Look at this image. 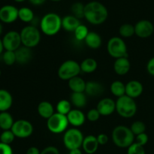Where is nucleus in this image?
I'll return each mask as SVG.
<instances>
[{
  "mask_svg": "<svg viewBox=\"0 0 154 154\" xmlns=\"http://www.w3.org/2000/svg\"><path fill=\"white\" fill-rule=\"evenodd\" d=\"M108 17V11L102 3L92 1L85 5L84 18L93 25H101Z\"/></svg>",
  "mask_w": 154,
  "mask_h": 154,
  "instance_id": "nucleus-1",
  "label": "nucleus"
},
{
  "mask_svg": "<svg viewBox=\"0 0 154 154\" xmlns=\"http://www.w3.org/2000/svg\"><path fill=\"white\" fill-rule=\"evenodd\" d=\"M111 138L114 144L120 148H128L134 143L135 135L130 128L123 125L117 126L113 129Z\"/></svg>",
  "mask_w": 154,
  "mask_h": 154,
  "instance_id": "nucleus-2",
  "label": "nucleus"
},
{
  "mask_svg": "<svg viewBox=\"0 0 154 154\" xmlns=\"http://www.w3.org/2000/svg\"><path fill=\"white\" fill-rule=\"evenodd\" d=\"M40 28L46 35H55L62 29V18L54 12L46 14L41 20Z\"/></svg>",
  "mask_w": 154,
  "mask_h": 154,
  "instance_id": "nucleus-3",
  "label": "nucleus"
},
{
  "mask_svg": "<svg viewBox=\"0 0 154 154\" xmlns=\"http://www.w3.org/2000/svg\"><path fill=\"white\" fill-rule=\"evenodd\" d=\"M116 111L123 118H131L137 112V104L134 99L126 95L118 98L116 102Z\"/></svg>",
  "mask_w": 154,
  "mask_h": 154,
  "instance_id": "nucleus-4",
  "label": "nucleus"
},
{
  "mask_svg": "<svg viewBox=\"0 0 154 154\" xmlns=\"http://www.w3.org/2000/svg\"><path fill=\"white\" fill-rule=\"evenodd\" d=\"M23 46L32 48L37 46L41 41V32L38 29L33 25L23 27L20 32Z\"/></svg>",
  "mask_w": 154,
  "mask_h": 154,
  "instance_id": "nucleus-5",
  "label": "nucleus"
},
{
  "mask_svg": "<svg viewBox=\"0 0 154 154\" xmlns=\"http://www.w3.org/2000/svg\"><path fill=\"white\" fill-rule=\"evenodd\" d=\"M84 135L78 128L67 129L63 135V144L69 150L78 149L82 147Z\"/></svg>",
  "mask_w": 154,
  "mask_h": 154,
  "instance_id": "nucleus-6",
  "label": "nucleus"
},
{
  "mask_svg": "<svg viewBox=\"0 0 154 154\" xmlns=\"http://www.w3.org/2000/svg\"><path fill=\"white\" fill-rule=\"evenodd\" d=\"M81 72L80 64L75 60H69L62 63L58 69V77L63 81H68L79 75Z\"/></svg>",
  "mask_w": 154,
  "mask_h": 154,
  "instance_id": "nucleus-7",
  "label": "nucleus"
},
{
  "mask_svg": "<svg viewBox=\"0 0 154 154\" xmlns=\"http://www.w3.org/2000/svg\"><path fill=\"white\" fill-rule=\"evenodd\" d=\"M107 51L109 55L114 59L127 57V46L120 37H112L108 41L107 45Z\"/></svg>",
  "mask_w": 154,
  "mask_h": 154,
  "instance_id": "nucleus-8",
  "label": "nucleus"
},
{
  "mask_svg": "<svg viewBox=\"0 0 154 154\" xmlns=\"http://www.w3.org/2000/svg\"><path fill=\"white\" fill-rule=\"evenodd\" d=\"M69 123L67 116L54 113L47 121L48 130L54 134H60L67 130Z\"/></svg>",
  "mask_w": 154,
  "mask_h": 154,
  "instance_id": "nucleus-9",
  "label": "nucleus"
},
{
  "mask_svg": "<svg viewBox=\"0 0 154 154\" xmlns=\"http://www.w3.org/2000/svg\"><path fill=\"white\" fill-rule=\"evenodd\" d=\"M11 130L16 138H27L32 134L33 126L28 120L21 119L14 121Z\"/></svg>",
  "mask_w": 154,
  "mask_h": 154,
  "instance_id": "nucleus-10",
  "label": "nucleus"
},
{
  "mask_svg": "<svg viewBox=\"0 0 154 154\" xmlns=\"http://www.w3.org/2000/svg\"><path fill=\"white\" fill-rule=\"evenodd\" d=\"M2 43L5 51H16L22 45L20 34L17 31H9L3 37Z\"/></svg>",
  "mask_w": 154,
  "mask_h": 154,
  "instance_id": "nucleus-11",
  "label": "nucleus"
},
{
  "mask_svg": "<svg viewBox=\"0 0 154 154\" xmlns=\"http://www.w3.org/2000/svg\"><path fill=\"white\" fill-rule=\"evenodd\" d=\"M19 9L11 5H6L0 8V21L5 23H12L18 19Z\"/></svg>",
  "mask_w": 154,
  "mask_h": 154,
  "instance_id": "nucleus-12",
  "label": "nucleus"
},
{
  "mask_svg": "<svg viewBox=\"0 0 154 154\" xmlns=\"http://www.w3.org/2000/svg\"><path fill=\"white\" fill-rule=\"evenodd\" d=\"M153 32V24L147 20H141L135 25V34L141 38L150 37Z\"/></svg>",
  "mask_w": 154,
  "mask_h": 154,
  "instance_id": "nucleus-13",
  "label": "nucleus"
},
{
  "mask_svg": "<svg viewBox=\"0 0 154 154\" xmlns=\"http://www.w3.org/2000/svg\"><path fill=\"white\" fill-rule=\"evenodd\" d=\"M96 109L101 116H110L116 111V102L111 98H104L97 104Z\"/></svg>",
  "mask_w": 154,
  "mask_h": 154,
  "instance_id": "nucleus-14",
  "label": "nucleus"
},
{
  "mask_svg": "<svg viewBox=\"0 0 154 154\" xmlns=\"http://www.w3.org/2000/svg\"><path fill=\"white\" fill-rule=\"evenodd\" d=\"M144 87L140 81H130L126 84V95L132 99H135L142 94Z\"/></svg>",
  "mask_w": 154,
  "mask_h": 154,
  "instance_id": "nucleus-15",
  "label": "nucleus"
},
{
  "mask_svg": "<svg viewBox=\"0 0 154 154\" xmlns=\"http://www.w3.org/2000/svg\"><path fill=\"white\" fill-rule=\"evenodd\" d=\"M67 118L69 124L73 126L75 128H78L84 125L87 117L81 110L76 108L72 109L67 114Z\"/></svg>",
  "mask_w": 154,
  "mask_h": 154,
  "instance_id": "nucleus-16",
  "label": "nucleus"
},
{
  "mask_svg": "<svg viewBox=\"0 0 154 154\" xmlns=\"http://www.w3.org/2000/svg\"><path fill=\"white\" fill-rule=\"evenodd\" d=\"M131 69V63L127 57H121L116 59L114 63V69L118 75H125L129 72Z\"/></svg>",
  "mask_w": 154,
  "mask_h": 154,
  "instance_id": "nucleus-17",
  "label": "nucleus"
},
{
  "mask_svg": "<svg viewBox=\"0 0 154 154\" xmlns=\"http://www.w3.org/2000/svg\"><path fill=\"white\" fill-rule=\"evenodd\" d=\"M99 142L97 137L93 135H87L84 137L82 144V148L84 151L87 154H93L97 151L99 148Z\"/></svg>",
  "mask_w": 154,
  "mask_h": 154,
  "instance_id": "nucleus-18",
  "label": "nucleus"
},
{
  "mask_svg": "<svg viewBox=\"0 0 154 154\" xmlns=\"http://www.w3.org/2000/svg\"><path fill=\"white\" fill-rule=\"evenodd\" d=\"M105 91V87L101 83L98 81H88L86 84L85 94L92 96H99Z\"/></svg>",
  "mask_w": 154,
  "mask_h": 154,
  "instance_id": "nucleus-19",
  "label": "nucleus"
},
{
  "mask_svg": "<svg viewBox=\"0 0 154 154\" xmlns=\"http://www.w3.org/2000/svg\"><path fill=\"white\" fill-rule=\"evenodd\" d=\"M16 55V61L19 64H26L32 57V53L31 48H26L25 46H21L15 51Z\"/></svg>",
  "mask_w": 154,
  "mask_h": 154,
  "instance_id": "nucleus-20",
  "label": "nucleus"
},
{
  "mask_svg": "<svg viewBox=\"0 0 154 154\" xmlns=\"http://www.w3.org/2000/svg\"><path fill=\"white\" fill-rule=\"evenodd\" d=\"M81 24L80 20L73 15H67L62 18V28L69 32H74Z\"/></svg>",
  "mask_w": 154,
  "mask_h": 154,
  "instance_id": "nucleus-21",
  "label": "nucleus"
},
{
  "mask_svg": "<svg viewBox=\"0 0 154 154\" xmlns=\"http://www.w3.org/2000/svg\"><path fill=\"white\" fill-rule=\"evenodd\" d=\"M13 97L8 90L0 89V112L8 111L12 106Z\"/></svg>",
  "mask_w": 154,
  "mask_h": 154,
  "instance_id": "nucleus-22",
  "label": "nucleus"
},
{
  "mask_svg": "<svg viewBox=\"0 0 154 154\" xmlns=\"http://www.w3.org/2000/svg\"><path fill=\"white\" fill-rule=\"evenodd\" d=\"M84 42H85L86 45L90 49L96 50L100 48L102 41L100 35L98 34L96 32H90L86 37Z\"/></svg>",
  "mask_w": 154,
  "mask_h": 154,
  "instance_id": "nucleus-23",
  "label": "nucleus"
},
{
  "mask_svg": "<svg viewBox=\"0 0 154 154\" xmlns=\"http://www.w3.org/2000/svg\"><path fill=\"white\" fill-rule=\"evenodd\" d=\"M38 113L42 118L48 120L54 114V108L52 104L48 101L41 102L38 105Z\"/></svg>",
  "mask_w": 154,
  "mask_h": 154,
  "instance_id": "nucleus-24",
  "label": "nucleus"
},
{
  "mask_svg": "<svg viewBox=\"0 0 154 154\" xmlns=\"http://www.w3.org/2000/svg\"><path fill=\"white\" fill-rule=\"evenodd\" d=\"M86 82L82 78L79 76L75 77L69 81V87L72 93H84L86 88Z\"/></svg>",
  "mask_w": 154,
  "mask_h": 154,
  "instance_id": "nucleus-25",
  "label": "nucleus"
},
{
  "mask_svg": "<svg viewBox=\"0 0 154 154\" xmlns=\"http://www.w3.org/2000/svg\"><path fill=\"white\" fill-rule=\"evenodd\" d=\"M14 121L10 113L8 111L0 112V129L3 131L11 130Z\"/></svg>",
  "mask_w": 154,
  "mask_h": 154,
  "instance_id": "nucleus-26",
  "label": "nucleus"
},
{
  "mask_svg": "<svg viewBox=\"0 0 154 154\" xmlns=\"http://www.w3.org/2000/svg\"><path fill=\"white\" fill-rule=\"evenodd\" d=\"M87 102L85 93H72L71 95V103L78 109L86 106Z\"/></svg>",
  "mask_w": 154,
  "mask_h": 154,
  "instance_id": "nucleus-27",
  "label": "nucleus"
},
{
  "mask_svg": "<svg viewBox=\"0 0 154 154\" xmlns=\"http://www.w3.org/2000/svg\"><path fill=\"white\" fill-rule=\"evenodd\" d=\"M81 72L86 74L93 73L97 69L98 63L93 58H87L83 60L80 64Z\"/></svg>",
  "mask_w": 154,
  "mask_h": 154,
  "instance_id": "nucleus-28",
  "label": "nucleus"
},
{
  "mask_svg": "<svg viewBox=\"0 0 154 154\" xmlns=\"http://www.w3.org/2000/svg\"><path fill=\"white\" fill-rule=\"evenodd\" d=\"M110 90L114 96L120 98L126 95V85L122 81H115L111 84Z\"/></svg>",
  "mask_w": 154,
  "mask_h": 154,
  "instance_id": "nucleus-29",
  "label": "nucleus"
},
{
  "mask_svg": "<svg viewBox=\"0 0 154 154\" xmlns=\"http://www.w3.org/2000/svg\"><path fill=\"white\" fill-rule=\"evenodd\" d=\"M18 18L24 23H31L34 20L35 15L32 10L29 8L23 7L19 9Z\"/></svg>",
  "mask_w": 154,
  "mask_h": 154,
  "instance_id": "nucleus-30",
  "label": "nucleus"
},
{
  "mask_svg": "<svg viewBox=\"0 0 154 154\" xmlns=\"http://www.w3.org/2000/svg\"><path fill=\"white\" fill-rule=\"evenodd\" d=\"M57 111L59 114L67 116V114L72 111V103L66 99H62L59 101L57 105Z\"/></svg>",
  "mask_w": 154,
  "mask_h": 154,
  "instance_id": "nucleus-31",
  "label": "nucleus"
},
{
  "mask_svg": "<svg viewBox=\"0 0 154 154\" xmlns=\"http://www.w3.org/2000/svg\"><path fill=\"white\" fill-rule=\"evenodd\" d=\"M119 33L123 38H130L135 34V26L130 23H124L119 29Z\"/></svg>",
  "mask_w": 154,
  "mask_h": 154,
  "instance_id": "nucleus-32",
  "label": "nucleus"
},
{
  "mask_svg": "<svg viewBox=\"0 0 154 154\" xmlns=\"http://www.w3.org/2000/svg\"><path fill=\"white\" fill-rule=\"evenodd\" d=\"M84 7L85 5L80 2H75L71 7V11H72L73 16L77 17L78 19H82L84 17Z\"/></svg>",
  "mask_w": 154,
  "mask_h": 154,
  "instance_id": "nucleus-33",
  "label": "nucleus"
},
{
  "mask_svg": "<svg viewBox=\"0 0 154 154\" xmlns=\"http://www.w3.org/2000/svg\"><path fill=\"white\" fill-rule=\"evenodd\" d=\"M89 32H89L88 28L85 25L81 24L74 32V34H75V38L78 41H84Z\"/></svg>",
  "mask_w": 154,
  "mask_h": 154,
  "instance_id": "nucleus-34",
  "label": "nucleus"
},
{
  "mask_svg": "<svg viewBox=\"0 0 154 154\" xmlns=\"http://www.w3.org/2000/svg\"><path fill=\"white\" fill-rule=\"evenodd\" d=\"M2 60L7 66H12L17 63L15 51H5L2 54Z\"/></svg>",
  "mask_w": 154,
  "mask_h": 154,
  "instance_id": "nucleus-35",
  "label": "nucleus"
},
{
  "mask_svg": "<svg viewBox=\"0 0 154 154\" xmlns=\"http://www.w3.org/2000/svg\"><path fill=\"white\" fill-rule=\"evenodd\" d=\"M130 129L135 135L144 133L146 130V126L142 121H135L130 126Z\"/></svg>",
  "mask_w": 154,
  "mask_h": 154,
  "instance_id": "nucleus-36",
  "label": "nucleus"
},
{
  "mask_svg": "<svg viewBox=\"0 0 154 154\" xmlns=\"http://www.w3.org/2000/svg\"><path fill=\"white\" fill-rule=\"evenodd\" d=\"M16 138L11 130L3 131L0 135V142L10 145Z\"/></svg>",
  "mask_w": 154,
  "mask_h": 154,
  "instance_id": "nucleus-37",
  "label": "nucleus"
},
{
  "mask_svg": "<svg viewBox=\"0 0 154 154\" xmlns=\"http://www.w3.org/2000/svg\"><path fill=\"white\" fill-rule=\"evenodd\" d=\"M127 154H145V150L144 146L140 145L135 142L128 147Z\"/></svg>",
  "mask_w": 154,
  "mask_h": 154,
  "instance_id": "nucleus-38",
  "label": "nucleus"
},
{
  "mask_svg": "<svg viewBox=\"0 0 154 154\" xmlns=\"http://www.w3.org/2000/svg\"><path fill=\"white\" fill-rule=\"evenodd\" d=\"M101 114H99V112L98 111V110L96 108H93V109H90V111L87 112V120L90 122H96L100 118Z\"/></svg>",
  "mask_w": 154,
  "mask_h": 154,
  "instance_id": "nucleus-39",
  "label": "nucleus"
},
{
  "mask_svg": "<svg viewBox=\"0 0 154 154\" xmlns=\"http://www.w3.org/2000/svg\"><path fill=\"white\" fill-rule=\"evenodd\" d=\"M148 135L145 132L136 135V143H138V144L141 146L146 145L148 142Z\"/></svg>",
  "mask_w": 154,
  "mask_h": 154,
  "instance_id": "nucleus-40",
  "label": "nucleus"
},
{
  "mask_svg": "<svg viewBox=\"0 0 154 154\" xmlns=\"http://www.w3.org/2000/svg\"><path fill=\"white\" fill-rule=\"evenodd\" d=\"M0 154H13V150L9 144L0 142Z\"/></svg>",
  "mask_w": 154,
  "mask_h": 154,
  "instance_id": "nucleus-41",
  "label": "nucleus"
},
{
  "mask_svg": "<svg viewBox=\"0 0 154 154\" xmlns=\"http://www.w3.org/2000/svg\"><path fill=\"white\" fill-rule=\"evenodd\" d=\"M41 154H60V153L56 147L49 146V147H45L44 150H42Z\"/></svg>",
  "mask_w": 154,
  "mask_h": 154,
  "instance_id": "nucleus-42",
  "label": "nucleus"
},
{
  "mask_svg": "<svg viewBox=\"0 0 154 154\" xmlns=\"http://www.w3.org/2000/svg\"><path fill=\"white\" fill-rule=\"evenodd\" d=\"M97 140L99 145H105L108 141V137L104 133L99 134L97 136Z\"/></svg>",
  "mask_w": 154,
  "mask_h": 154,
  "instance_id": "nucleus-43",
  "label": "nucleus"
},
{
  "mask_svg": "<svg viewBox=\"0 0 154 154\" xmlns=\"http://www.w3.org/2000/svg\"><path fill=\"white\" fill-rule=\"evenodd\" d=\"M147 70L150 75L154 76V57L150 59L147 64Z\"/></svg>",
  "mask_w": 154,
  "mask_h": 154,
  "instance_id": "nucleus-44",
  "label": "nucleus"
},
{
  "mask_svg": "<svg viewBox=\"0 0 154 154\" xmlns=\"http://www.w3.org/2000/svg\"><path fill=\"white\" fill-rule=\"evenodd\" d=\"M26 154H41V151L39 149L36 147H30L27 150Z\"/></svg>",
  "mask_w": 154,
  "mask_h": 154,
  "instance_id": "nucleus-45",
  "label": "nucleus"
},
{
  "mask_svg": "<svg viewBox=\"0 0 154 154\" xmlns=\"http://www.w3.org/2000/svg\"><path fill=\"white\" fill-rule=\"evenodd\" d=\"M29 2L31 3L32 5H33L38 6L43 5L46 0H29Z\"/></svg>",
  "mask_w": 154,
  "mask_h": 154,
  "instance_id": "nucleus-46",
  "label": "nucleus"
},
{
  "mask_svg": "<svg viewBox=\"0 0 154 154\" xmlns=\"http://www.w3.org/2000/svg\"><path fill=\"white\" fill-rule=\"evenodd\" d=\"M69 154H83L82 151L80 150V148L78 149H74V150H69Z\"/></svg>",
  "mask_w": 154,
  "mask_h": 154,
  "instance_id": "nucleus-47",
  "label": "nucleus"
},
{
  "mask_svg": "<svg viewBox=\"0 0 154 154\" xmlns=\"http://www.w3.org/2000/svg\"><path fill=\"white\" fill-rule=\"evenodd\" d=\"M4 46H3V43H2V39L0 38V55L3 53V51H4Z\"/></svg>",
  "mask_w": 154,
  "mask_h": 154,
  "instance_id": "nucleus-48",
  "label": "nucleus"
},
{
  "mask_svg": "<svg viewBox=\"0 0 154 154\" xmlns=\"http://www.w3.org/2000/svg\"><path fill=\"white\" fill-rule=\"evenodd\" d=\"M2 32H3V26L2 24V23L0 22V35L2 34Z\"/></svg>",
  "mask_w": 154,
  "mask_h": 154,
  "instance_id": "nucleus-49",
  "label": "nucleus"
},
{
  "mask_svg": "<svg viewBox=\"0 0 154 154\" xmlns=\"http://www.w3.org/2000/svg\"><path fill=\"white\" fill-rule=\"evenodd\" d=\"M15 2H23L26 1V0H14Z\"/></svg>",
  "mask_w": 154,
  "mask_h": 154,
  "instance_id": "nucleus-50",
  "label": "nucleus"
},
{
  "mask_svg": "<svg viewBox=\"0 0 154 154\" xmlns=\"http://www.w3.org/2000/svg\"><path fill=\"white\" fill-rule=\"evenodd\" d=\"M51 1H52V2H60V1H62V0H51Z\"/></svg>",
  "mask_w": 154,
  "mask_h": 154,
  "instance_id": "nucleus-51",
  "label": "nucleus"
},
{
  "mask_svg": "<svg viewBox=\"0 0 154 154\" xmlns=\"http://www.w3.org/2000/svg\"><path fill=\"white\" fill-rule=\"evenodd\" d=\"M1 74H2V72H1V69H0V76H1Z\"/></svg>",
  "mask_w": 154,
  "mask_h": 154,
  "instance_id": "nucleus-52",
  "label": "nucleus"
}]
</instances>
